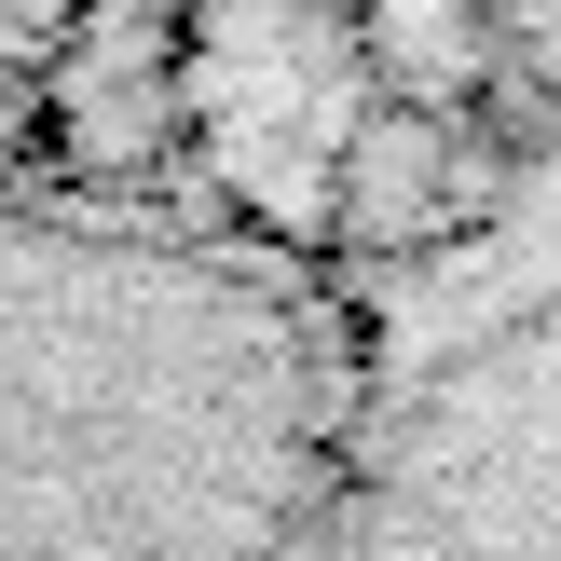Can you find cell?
Returning a JSON list of instances; mask_svg holds the SVG:
<instances>
[{"instance_id": "1", "label": "cell", "mask_w": 561, "mask_h": 561, "mask_svg": "<svg viewBox=\"0 0 561 561\" xmlns=\"http://www.w3.org/2000/svg\"><path fill=\"white\" fill-rule=\"evenodd\" d=\"M329 480V383L261 301H179L0 370V561H316Z\"/></svg>"}, {"instance_id": "2", "label": "cell", "mask_w": 561, "mask_h": 561, "mask_svg": "<svg viewBox=\"0 0 561 561\" xmlns=\"http://www.w3.org/2000/svg\"><path fill=\"white\" fill-rule=\"evenodd\" d=\"M316 561H561V137L411 261Z\"/></svg>"}, {"instance_id": "3", "label": "cell", "mask_w": 561, "mask_h": 561, "mask_svg": "<svg viewBox=\"0 0 561 561\" xmlns=\"http://www.w3.org/2000/svg\"><path fill=\"white\" fill-rule=\"evenodd\" d=\"M27 124L69 179H137L192 137V42L179 0H82L55 27L42 82H27Z\"/></svg>"}]
</instances>
